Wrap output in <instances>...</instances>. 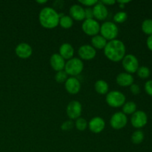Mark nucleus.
Returning a JSON list of instances; mask_svg holds the SVG:
<instances>
[{
    "mask_svg": "<svg viewBox=\"0 0 152 152\" xmlns=\"http://www.w3.org/2000/svg\"><path fill=\"white\" fill-rule=\"evenodd\" d=\"M144 138H145V134H144L143 132L140 129L134 132L131 137L132 142L135 145H139V144L142 143V141L144 140Z\"/></svg>",
    "mask_w": 152,
    "mask_h": 152,
    "instance_id": "obj_24",
    "label": "nucleus"
},
{
    "mask_svg": "<svg viewBox=\"0 0 152 152\" xmlns=\"http://www.w3.org/2000/svg\"><path fill=\"white\" fill-rule=\"evenodd\" d=\"M148 123V116L143 111H137L131 117V123L135 129H142L145 127Z\"/></svg>",
    "mask_w": 152,
    "mask_h": 152,
    "instance_id": "obj_9",
    "label": "nucleus"
},
{
    "mask_svg": "<svg viewBox=\"0 0 152 152\" xmlns=\"http://www.w3.org/2000/svg\"><path fill=\"white\" fill-rule=\"evenodd\" d=\"M65 59L59 53H53L50 58V66L56 72L65 69Z\"/></svg>",
    "mask_w": 152,
    "mask_h": 152,
    "instance_id": "obj_17",
    "label": "nucleus"
},
{
    "mask_svg": "<svg viewBox=\"0 0 152 152\" xmlns=\"http://www.w3.org/2000/svg\"><path fill=\"white\" fill-rule=\"evenodd\" d=\"M100 1L105 6L114 5V4L117 2L115 0H102V1Z\"/></svg>",
    "mask_w": 152,
    "mask_h": 152,
    "instance_id": "obj_35",
    "label": "nucleus"
},
{
    "mask_svg": "<svg viewBox=\"0 0 152 152\" xmlns=\"http://www.w3.org/2000/svg\"><path fill=\"white\" fill-rule=\"evenodd\" d=\"M134 79L133 76L127 72L120 73L116 77V82L117 85L122 87L131 86L132 84H134Z\"/></svg>",
    "mask_w": 152,
    "mask_h": 152,
    "instance_id": "obj_18",
    "label": "nucleus"
},
{
    "mask_svg": "<svg viewBox=\"0 0 152 152\" xmlns=\"http://www.w3.org/2000/svg\"><path fill=\"white\" fill-rule=\"evenodd\" d=\"M137 76L141 79H147L149 77L151 74V71L149 68L146 66H140L138 68L137 71Z\"/></svg>",
    "mask_w": 152,
    "mask_h": 152,
    "instance_id": "obj_27",
    "label": "nucleus"
},
{
    "mask_svg": "<svg viewBox=\"0 0 152 152\" xmlns=\"http://www.w3.org/2000/svg\"><path fill=\"white\" fill-rule=\"evenodd\" d=\"M78 54L80 59L91 60L96 56V50L91 45H83L79 48Z\"/></svg>",
    "mask_w": 152,
    "mask_h": 152,
    "instance_id": "obj_11",
    "label": "nucleus"
},
{
    "mask_svg": "<svg viewBox=\"0 0 152 152\" xmlns=\"http://www.w3.org/2000/svg\"><path fill=\"white\" fill-rule=\"evenodd\" d=\"M122 65L125 71L129 74H134L137 71L139 68V61L137 58L133 54H126L122 60Z\"/></svg>",
    "mask_w": 152,
    "mask_h": 152,
    "instance_id": "obj_6",
    "label": "nucleus"
},
{
    "mask_svg": "<svg viewBox=\"0 0 152 152\" xmlns=\"http://www.w3.org/2000/svg\"><path fill=\"white\" fill-rule=\"evenodd\" d=\"M128 19V14L124 11H120L114 16V21L116 23H123Z\"/></svg>",
    "mask_w": 152,
    "mask_h": 152,
    "instance_id": "obj_29",
    "label": "nucleus"
},
{
    "mask_svg": "<svg viewBox=\"0 0 152 152\" xmlns=\"http://www.w3.org/2000/svg\"><path fill=\"white\" fill-rule=\"evenodd\" d=\"M144 89H145L147 94H148L149 96H152V80H148V81L145 83Z\"/></svg>",
    "mask_w": 152,
    "mask_h": 152,
    "instance_id": "obj_32",
    "label": "nucleus"
},
{
    "mask_svg": "<svg viewBox=\"0 0 152 152\" xmlns=\"http://www.w3.org/2000/svg\"><path fill=\"white\" fill-rule=\"evenodd\" d=\"M141 29L144 34L148 36L152 35V19H145L141 25Z\"/></svg>",
    "mask_w": 152,
    "mask_h": 152,
    "instance_id": "obj_25",
    "label": "nucleus"
},
{
    "mask_svg": "<svg viewBox=\"0 0 152 152\" xmlns=\"http://www.w3.org/2000/svg\"><path fill=\"white\" fill-rule=\"evenodd\" d=\"M130 2V1L129 0H120V1H117V3L119 4V5H120V7H121V8H123V7H125V4H128V3Z\"/></svg>",
    "mask_w": 152,
    "mask_h": 152,
    "instance_id": "obj_37",
    "label": "nucleus"
},
{
    "mask_svg": "<svg viewBox=\"0 0 152 152\" xmlns=\"http://www.w3.org/2000/svg\"><path fill=\"white\" fill-rule=\"evenodd\" d=\"M105 101L110 107L120 108L126 102V97L123 93L119 91H111L105 96Z\"/></svg>",
    "mask_w": 152,
    "mask_h": 152,
    "instance_id": "obj_5",
    "label": "nucleus"
},
{
    "mask_svg": "<svg viewBox=\"0 0 152 152\" xmlns=\"http://www.w3.org/2000/svg\"><path fill=\"white\" fill-rule=\"evenodd\" d=\"M94 19L93 9L91 7L85 8V19Z\"/></svg>",
    "mask_w": 152,
    "mask_h": 152,
    "instance_id": "obj_33",
    "label": "nucleus"
},
{
    "mask_svg": "<svg viewBox=\"0 0 152 152\" xmlns=\"http://www.w3.org/2000/svg\"><path fill=\"white\" fill-rule=\"evenodd\" d=\"M74 126H76V128H77V129L78 131H80V132H84L88 128V122L86 119L80 117L76 120Z\"/></svg>",
    "mask_w": 152,
    "mask_h": 152,
    "instance_id": "obj_26",
    "label": "nucleus"
},
{
    "mask_svg": "<svg viewBox=\"0 0 152 152\" xmlns=\"http://www.w3.org/2000/svg\"><path fill=\"white\" fill-rule=\"evenodd\" d=\"M47 0H43V1H37V2L38 3V4H45V3H47Z\"/></svg>",
    "mask_w": 152,
    "mask_h": 152,
    "instance_id": "obj_38",
    "label": "nucleus"
},
{
    "mask_svg": "<svg viewBox=\"0 0 152 152\" xmlns=\"http://www.w3.org/2000/svg\"><path fill=\"white\" fill-rule=\"evenodd\" d=\"M59 54L64 59L69 60L71 58H73L74 54V48L71 44L69 43H63L61 45L59 48Z\"/></svg>",
    "mask_w": 152,
    "mask_h": 152,
    "instance_id": "obj_19",
    "label": "nucleus"
},
{
    "mask_svg": "<svg viewBox=\"0 0 152 152\" xmlns=\"http://www.w3.org/2000/svg\"><path fill=\"white\" fill-rule=\"evenodd\" d=\"M130 91L133 94L137 95L140 93V86L137 84L134 83V84H132L130 86Z\"/></svg>",
    "mask_w": 152,
    "mask_h": 152,
    "instance_id": "obj_34",
    "label": "nucleus"
},
{
    "mask_svg": "<svg viewBox=\"0 0 152 152\" xmlns=\"http://www.w3.org/2000/svg\"><path fill=\"white\" fill-rule=\"evenodd\" d=\"M84 68V64L80 58L73 57L65 62V71L68 75L75 77L82 73Z\"/></svg>",
    "mask_w": 152,
    "mask_h": 152,
    "instance_id": "obj_4",
    "label": "nucleus"
},
{
    "mask_svg": "<svg viewBox=\"0 0 152 152\" xmlns=\"http://www.w3.org/2000/svg\"><path fill=\"white\" fill-rule=\"evenodd\" d=\"M123 114L127 115H132L135 111H137V104L133 101H128L125 102L124 105L122 106Z\"/></svg>",
    "mask_w": 152,
    "mask_h": 152,
    "instance_id": "obj_23",
    "label": "nucleus"
},
{
    "mask_svg": "<svg viewBox=\"0 0 152 152\" xmlns=\"http://www.w3.org/2000/svg\"><path fill=\"white\" fill-rule=\"evenodd\" d=\"M94 18L96 19V20H105L108 16V8L105 5H104L101 1H98L93 8Z\"/></svg>",
    "mask_w": 152,
    "mask_h": 152,
    "instance_id": "obj_14",
    "label": "nucleus"
},
{
    "mask_svg": "<svg viewBox=\"0 0 152 152\" xmlns=\"http://www.w3.org/2000/svg\"><path fill=\"white\" fill-rule=\"evenodd\" d=\"M146 45H147V47H148V48L152 51V35L148 36V37L147 38Z\"/></svg>",
    "mask_w": 152,
    "mask_h": 152,
    "instance_id": "obj_36",
    "label": "nucleus"
},
{
    "mask_svg": "<svg viewBox=\"0 0 152 152\" xmlns=\"http://www.w3.org/2000/svg\"><path fill=\"white\" fill-rule=\"evenodd\" d=\"M83 111L82 104L77 100H72L68 103L66 108V113L68 117L72 120H77L80 117Z\"/></svg>",
    "mask_w": 152,
    "mask_h": 152,
    "instance_id": "obj_10",
    "label": "nucleus"
},
{
    "mask_svg": "<svg viewBox=\"0 0 152 152\" xmlns=\"http://www.w3.org/2000/svg\"><path fill=\"white\" fill-rule=\"evenodd\" d=\"M74 123H73L72 120H67V121L62 123V124L61 125V129L64 132H68V131L71 130L74 128Z\"/></svg>",
    "mask_w": 152,
    "mask_h": 152,
    "instance_id": "obj_30",
    "label": "nucleus"
},
{
    "mask_svg": "<svg viewBox=\"0 0 152 152\" xmlns=\"http://www.w3.org/2000/svg\"><path fill=\"white\" fill-rule=\"evenodd\" d=\"M88 126L92 133L99 134L105 129V123L102 117H94L91 119L88 123Z\"/></svg>",
    "mask_w": 152,
    "mask_h": 152,
    "instance_id": "obj_13",
    "label": "nucleus"
},
{
    "mask_svg": "<svg viewBox=\"0 0 152 152\" xmlns=\"http://www.w3.org/2000/svg\"><path fill=\"white\" fill-rule=\"evenodd\" d=\"M70 16L76 21L85 20V8L81 4H74L69 9Z\"/></svg>",
    "mask_w": 152,
    "mask_h": 152,
    "instance_id": "obj_16",
    "label": "nucleus"
},
{
    "mask_svg": "<svg viewBox=\"0 0 152 152\" xmlns=\"http://www.w3.org/2000/svg\"><path fill=\"white\" fill-rule=\"evenodd\" d=\"M68 75L65 72V70L57 71L56 73V75H55V80L58 83H65L66 80H68Z\"/></svg>",
    "mask_w": 152,
    "mask_h": 152,
    "instance_id": "obj_28",
    "label": "nucleus"
},
{
    "mask_svg": "<svg viewBox=\"0 0 152 152\" xmlns=\"http://www.w3.org/2000/svg\"><path fill=\"white\" fill-rule=\"evenodd\" d=\"M82 29L83 32L88 36H94L99 34L100 31V25L95 19H85L82 24Z\"/></svg>",
    "mask_w": 152,
    "mask_h": 152,
    "instance_id": "obj_7",
    "label": "nucleus"
},
{
    "mask_svg": "<svg viewBox=\"0 0 152 152\" xmlns=\"http://www.w3.org/2000/svg\"><path fill=\"white\" fill-rule=\"evenodd\" d=\"M15 53L21 59H28L33 53L32 47L26 42H21L15 48Z\"/></svg>",
    "mask_w": 152,
    "mask_h": 152,
    "instance_id": "obj_12",
    "label": "nucleus"
},
{
    "mask_svg": "<svg viewBox=\"0 0 152 152\" xmlns=\"http://www.w3.org/2000/svg\"><path fill=\"white\" fill-rule=\"evenodd\" d=\"M128 123L127 116L122 111L116 112L111 116L110 119V125L111 127L116 130H120L126 127Z\"/></svg>",
    "mask_w": 152,
    "mask_h": 152,
    "instance_id": "obj_8",
    "label": "nucleus"
},
{
    "mask_svg": "<svg viewBox=\"0 0 152 152\" xmlns=\"http://www.w3.org/2000/svg\"><path fill=\"white\" fill-rule=\"evenodd\" d=\"M59 25L64 29H68L74 25V19L68 15L59 14Z\"/></svg>",
    "mask_w": 152,
    "mask_h": 152,
    "instance_id": "obj_22",
    "label": "nucleus"
},
{
    "mask_svg": "<svg viewBox=\"0 0 152 152\" xmlns=\"http://www.w3.org/2000/svg\"><path fill=\"white\" fill-rule=\"evenodd\" d=\"M65 87L68 93L71 94H77L81 89V83L76 77H68L65 83Z\"/></svg>",
    "mask_w": 152,
    "mask_h": 152,
    "instance_id": "obj_15",
    "label": "nucleus"
},
{
    "mask_svg": "<svg viewBox=\"0 0 152 152\" xmlns=\"http://www.w3.org/2000/svg\"><path fill=\"white\" fill-rule=\"evenodd\" d=\"M94 89L99 94L105 95L108 93L109 86H108V83L105 80H99L95 83Z\"/></svg>",
    "mask_w": 152,
    "mask_h": 152,
    "instance_id": "obj_21",
    "label": "nucleus"
},
{
    "mask_svg": "<svg viewBox=\"0 0 152 152\" xmlns=\"http://www.w3.org/2000/svg\"><path fill=\"white\" fill-rule=\"evenodd\" d=\"M107 42H108V41L99 34L92 37L91 38V46L95 49L103 50L106 45Z\"/></svg>",
    "mask_w": 152,
    "mask_h": 152,
    "instance_id": "obj_20",
    "label": "nucleus"
},
{
    "mask_svg": "<svg viewBox=\"0 0 152 152\" xmlns=\"http://www.w3.org/2000/svg\"><path fill=\"white\" fill-rule=\"evenodd\" d=\"M98 1H96V0H80L79 2H80L82 5H84L89 7H91V6H94Z\"/></svg>",
    "mask_w": 152,
    "mask_h": 152,
    "instance_id": "obj_31",
    "label": "nucleus"
},
{
    "mask_svg": "<svg viewBox=\"0 0 152 152\" xmlns=\"http://www.w3.org/2000/svg\"><path fill=\"white\" fill-rule=\"evenodd\" d=\"M103 50L107 59L114 62L123 60L126 53V45L123 42L117 39L108 41Z\"/></svg>",
    "mask_w": 152,
    "mask_h": 152,
    "instance_id": "obj_1",
    "label": "nucleus"
},
{
    "mask_svg": "<svg viewBox=\"0 0 152 152\" xmlns=\"http://www.w3.org/2000/svg\"><path fill=\"white\" fill-rule=\"evenodd\" d=\"M39 21L43 28L53 29L59 25V13L53 7H45L40 10Z\"/></svg>",
    "mask_w": 152,
    "mask_h": 152,
    "instance_id": "obj_2",
    "label": "nucleus"
},
{
    "mask_svg": "<svg viewBox=\"0 0 152 152\" xmlns=\"http://www.w3.org/2000/svg\"><path fill=\"white\" fill-rule=\"evenodd\" d=\"M99 33L100 35L108 42L117 38L119 34V29L117 25L114 22L107 21L100 25Z\"/></svg>",
    "mask_w": 152,
    "mask_h": 152,
    "instance_id": "obj_3",
    "label": "nucleus"
}]
</instances>
